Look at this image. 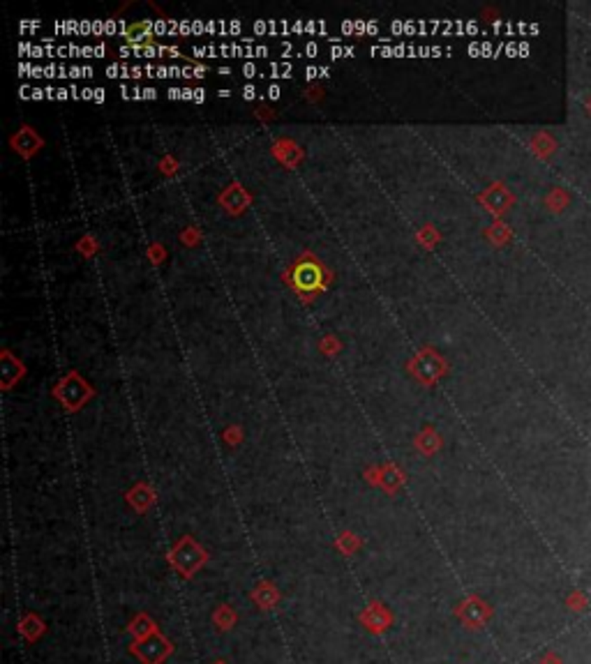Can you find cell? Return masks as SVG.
<instances>
[{"label": "cell", "mask_w": 591, "mask_h": 664, "mask_svg": "<svg viewBox=\"0 0 591 664\" xmlns=\"http://www.w3.org/2000/svg\"><path fill=\"white\" fill-rule=\"evenodd\" d=\"M144 97H151V99H153V97H155V88H146V90H144Z\"/></svg>", "instance_id": "9c48e42d"}, {"label": "cell", "mask_w": 591, "mask_h": 664, "mask_svg": "<svg viewBox=\"0 0 591 664\" xmlns=\"http://www.w3.org/2000/svg\"><path fill=\"white\" fill-rule=\"evenodd\" d=\"M254 92H257L254 85H245V90H243V97H245V99H252V97H254Z\"/></svg>", "instance_id": "5b68a950"}, {"label": "cell", "mask_w": 591, "mask_h": 664, "mask_svg": "<svg viewBox=\"0 0 591 664\" xmlns=\"http://www.w3.org/2000/svg\"><path fill=\"white\" fill-rule=\"evenodd\" d=\"M268 92H271V97H273V99H275V97H280V88H278V85H271V88H268Z\"/></svg>", "instance_id": "52a82bcc"}, {"label": "cell", "mask_w": 591, "mask_h": 664, "mask_svg": "<svg viewBox=\"0 0 591 664\" xmlns=\"http://www.w3.org/2000/svg\"><path fill=\"white\" fill-rule=\"evenodd\" d=\"M566 604L573 611H585L587 609V595H582V590H573L569 597H566Z\"/></svg>", "instance_id": "3957f363"}, {"label": "cell", "mask_w": 591, "mask_h": 664, "mask_svg": "<svg viewBox=\"0 0 591 664\" xmlns=\"http://www.w3.org/2000/svg\"><path fill=\"white\" fill-rule=\"evenodd\" d=\"M243 72H245V76H254V72H257V67L252 65V62H247L245 67H243Z\"/></svg>", "instance_id": "8992f818"}, {"label": "cell", "mask_w": 591, "mask_h": 664, "mask_svg": "<svg viewBox=\"0 0 591 664\" xmlns=\"http://www.w3.org/2000/svg\"><path fill=\"white\" fill-rule=\"evenodd\" d=\"M541 664H564V662H562V658H559L557 653H552V651H550V653H545V655H543Z\"/></svg>", "instance_id": "277c9868"}, {"label": "cell", "mask_w": 591, "mask_h": 664, "mask_svg": "<svg viewBox=\"0 0 591 664\" xmlns=\"http://www.w3.org/2000/svg\"><path fill=\"white\" fill-rule=\"evenodd\" d=\"M464 614H469V616H464L469 625H483V623L487 621V616H490V609H487L483 602H478V600H471Z\"/></svg>", "instance_id": "6da1fadb"}, {"label": "cell", "mask_w": 591, "mask_h": 664, "mask_svg": "<svg viewBox=\"0 0 591 664\" xmlns=\"http://www.w3.org/2000/svg\"><path fill=\"white\" fill-rule=\"evenodd\" d=\"M296 282H298V286H303V289L317 286V282H319V279H317V270H314V268H310V265L303 268V270L298 272V279H296Z\"/></svg>", "instance_id": "7a4b0ae2"}, {"label": "cell", "mask_w": 591, "mask_h": 664, "mask_svg": "<svg viewBox=\"0 0 591 664\" xmlns=\"http://www.w3.org/2000/svg\"><path fill=\"white\" fill-rule=\"evenodd\" d=\"M307 53H310V55H317V53H319L317 44H307Z\"/></svg>", "instance_id": "ba28073f"}]
</instances>
